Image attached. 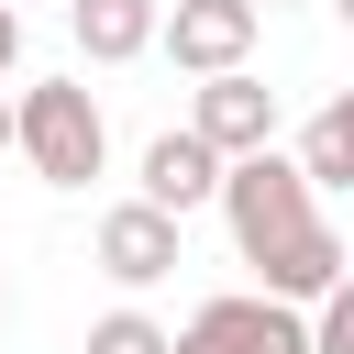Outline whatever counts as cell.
Instances as JSON below:
<instances>
[{"label": "cell", "instance_id": "9", "mask_svg": "<svg viewBox=\"0 0 354 354\" xmlns=\"http://www.w3.org/2000/svg\"><path fill=\"white\" fill-rule=\"evenodd\" d=\"M288 155H299V177H310V188H354V88H332V100L299 122V144H288Z\"/></svg>", "mask_w": 354, "mask_h": 354}, {"label": "cell", "instance_id": "11", "mask_svg": "<svg viewBox=\"0 0 354 354\" xmlns=\"http://www.w3.org/2000/svg\"><path fill=\"white\" fill-rule=\"evenodd\" d=\"M310 354H354V277H343V288L310 310Z\"/></svg>", "mask_w": 354, "mask_h": 354}, {"label": "cell", "instance_id": "8", "mask_svg": "<svg viewBox=\"0 0 354 354\" xmlns=\"http://www.w3.org/2000/svg\"><path fill=\"white\" fill-rule=\"evenodd\" d=\"M66 33H77L88 66H133V55H155L166 0H66Z\"/></svg>", "mask_w": 354, "mask_h": 354}, {"label": "cell", "instance_id": "1", "mask_svg": "<svg viewBox=\"0 0 354 354\" xmlns=\"http://www.w3.org/2000/svg\"><path fill=\"white\" fill-rule=\"evenodd\" d=\"M221 221H232V254L254 266V299L277 310H321L354 266H343V232L321 221V188L299 177V155H243L221 177Z\"/></svg>", "mask_w": 354, "mask_h": 354}, {"label": "cell", "instance_id": "16", "mask_svg": "<svg viewBox=\"0 0 354 354\" xmlns=\"http://www.w3.org/2000/svg\"><path fill=\"white\" fill-rule=\"evenodd\" d=\"M332 11H343V22H354V0H332Z\"/></svg>", "mask_w": 354, "mask_h": 354}, {"label": "cell", "instance_id": "14", "mask_svg": "<svg viewBox=\"0 0 354 354\" xmlns=\"http://www.w3.org/2000/svg\"><path fill=\"white\" fill-rule=\"evenodd\" d=\"M254 11H299V0H254Z\"/></svg>", "mask_w": 354, "mask_h": 354}, {"label": "cell", "instance_id": "2", "mask_svg": "<svg viewBox=\"0 0 354 354\" xmlns=\"http://www.w3.org/2000/svg\"><path fill=\"white\" fill-rule=\"evenodd\" d=\"M11 155H22L44 188H88V177L111 166V122H100V100H88L77 77H33V88L11 100Z\"/></svg>", "mask_w": 354, "mask_h": 354}, {"label": "cell", "instance_id": "6", "mask_svg": "<svg viewBox=\"0 0 354 354\" xmlns=\"http://www.w3.org/2000/svg\"><path fill=\"white\" fill-rule=\"evenodd\" d=\"M254 33H266V11H254V0H166L155 55H177L188 77H232V66L254 55Z\"/></svg>", "mask_w": 354, "mask_h": 354}, {"label": "cell", "instance_id": "7", "mask_svg": "<svg viewBox=\"0 0 354 354\" xmlns=\"http://www.w3.org/2000/svg\"><path fill=\"white\" fill-rule=\"evenodd\" d=\"M221 177H232V166H221V155L177 122V133H155V144H144L133 199H144V210H166V221H188V210H210V199H221Z\"/></svg>", "mask_w": 354, "mask_h": 354}, {"label": "cell", "instance_id": "5", "mask_svg": "<svg viewBox=\"0 0 354 354\" xmlns=\"http://www.w3.org/2000/svg\"><path fill=\"white\" fill-rule=\"evenodd\" d=\"M188 133H199L221 166H243V155H277V88H266L254 66H232V77H199V100H188Z\"/></svg>", "mask_w": 354, "mask_h": 354}, {"label": "cell", "instance_id": "3", "mask_svg": "<svg viewBox=\"0 0 354 354\" xmlns=\"http://www.w3.org/2000/svg\"><path fill=\"white\" fill-rule=\"evenodd\" d=\"M177 354H310V310H277V299L232 288V299H199L177 321Z\"/></svg>", "mask_w": 354, "mask_h": 354}, {"label": "cell", "instance_id": "10", "mask_svg": "<svg viewBox=\"0 0 354 354\" xmlns=\"http://www.w3.org/2000/svg\"><path fill=\"white\" fill-rule=\"evenodd\" d=\"M88 354H177V332H166L155 310H133V299H122V310H100V321H88Z\"/></svg>", "mask_w": 354, "mask_h": 354}, {"label": "cell", "instance_id": "13", "mask_svg": "<svg viewBox=\"0 0 354 354\" xmlns=\"http://www.w3.org/2000/svg\"><path fill=\"white\" fill-rule=\"evenodd\" d=\"M0 155H11V100H0Z\"/></svg>", "mask_w": 354, "mask_h": 354}, {"label": "cell", "instance_id": "15", "mask_svg": "<svg viewBox=\"0 0 354 354\" xmlns=\"http://www.w3.org/2000/svg\"><path fill=\"white\" fill-rule=\"evenodd\" d=\"M0 321H11V277H0Z\"/></svg>", "mask_w": 354, "mask_h": 354}, {"label": "cell", "instance_id": "4", "mask_svg": "<svg viewBox=\"0 0 354 354\" xmlns=\"http://www.w3.org/2000/svg\"><path fill=\"white\" fill-rule=\"evenodd\" d=\"M88 254H100V277L111 288H166L177 266H188V221H166V210H144V199H122V210H100V232H88Z\"/></svg>", "mask_w": 354, "mask_h": 354}, {"label": "cell", "instance_id": "12", "mask_svg": "<svg viewBox=\"0 0 354 354\" xmlns=\"http://www.w3.org/2000/svg\"><path fill=\"white\" fill-rule=\"evenodd\" d=\"M11 66H22V11L0 0V77H11Z\"/></svg>", "mask_w": 354, "mask_h": 354}]
</instances>
